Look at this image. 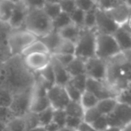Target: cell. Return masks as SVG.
<instances>
[{"label":"cell","instance_id":"6da1fadb","mask_svg":"<svg viewBox=\"0 0 131 131\" xmlns=\"http://www.w3.org/2000/svg\"><path fill=\"white\" fill-rule=\"evenodd\" d=\"M35 77L24 64L22 56H13L0 68V88L16 94L33 88Z\"/></svg>","mask_w":131,"mask_h":131},{"label":"cell","instance_id":"7a4b0ae2","mask_svg":"<svg viewBox=\"0 0 131 131\" xmlns=\"http://www.w3.org/2000/svg\"><path fill=\"white\" fill-rule=\"evenodd\" d=\"M24 27L37 39L42 38L53 31L52 21L44 13L42 8H29Z\"/></svg>","mask_w":131,"mask_h":131},{"label":"cell","instance_id":"3957f363","mask_svg":"<svg viewBox=\"0 0 131 131\" xmlns=\"http://www.w3.org/2000/svg\"><path fill=\"white\" fill-rule=\"evenodd\" d=\"M96 35L97 31L95 29H81L80 34L75 42V57L84 60L95 58Z\"/></svg>","mask_w":131,"mask_h":131},{"label":"cell","instance_id":"277c9868","mask_svg":"<svg viewBox=\"0 0 131 131\" xmlns=\"http://www.w3.org/2000/svg\"><path fill=\"white\" fill-rule=\"evenodd\" d=\"M38 40L36 36L26 30H16L8 34L7 46L11 57L21 56L24 50Z\"/></svg>","mask_w":131,"mask_h":131},{"label":"cell","instance_id":"5b68a950","mask_svg":"<svg viewBox=\"0 0 131 131\" xmlns=\"http://www.w3.org/2000/svg\"><path fill=\"white\" fill-rule=\"evenodd\" d=\"M119 48L112 35L98 33L96 35V51L95 57L103 60H109L110 58L120 54Z\"/></svg>","mask_w":131,"mask_h":131},{"label":"cell","instance_id":"8992f818","mask_svg":"<svg viewBox=\"0 0 131 131\" xmlns=\"http://www.w3.org/2000/svg\"><path fill=\"white\" fill-rule=\"evenodd\" d=\"M85 91L94 94L99 101L109 98L117 99L118 95L119 94L118 90L106 81H98L88 77Z\"/></svg>","mask_w":131,"mask_h":131},{"label":"cell","instance_id":"52a82bcc","mask_svg":"<svg viewBox=\"0 0 131 131\" xmlns=\"http://www.w3.org/2000/svg\"><path fill=\"white\" fill-rule=\"evenodd\" d=\"M32 89L14 94L13 101L9 109L15 115V118H24L30 112Z\"/></svg>","mask_w":131,"mask_h":131},{"label":"cell","instance_id":"ba28073f","mask_svg":"<svg viewBox=\"0 0 131 131\" xmlns=\"http://www.w3.org/2000/svg\"><path fill=\"white\" fill-rule=\"evenodd\" d=\"M107 61L93 58L85 61V75L88 78L98 81H106Z\"/></svg>","mask_w":131,"mask_h":131},{"label":"cell","instance_id":"9c48e42d","mask_svg":"<svg viewBox=\"0 0 131 131\" xmlns=\"http://www.w3.org/2000/svg\"><path fill=\"white\" fill-rule=\"evenodd\" d=\"M47 97L50 107L54 110H65L70 100L66 92L65 87L54 84L47 91Z\"/></svg>","mask_w":131,"mask_h":131},{"label":"cell","instance_id":"30bf717a","mask_svg":"<svg viewBox=\"0 0 131 131\" xmlns=\"http://www.w3.org/2000/svg\"><path fill=\"white\" fill-rule=\"evenodd\" d=\"M119 26L104 11L96 8V25L95 30L98 33L113 35Z\"/></svg>","mask_w":131,"mask_h":131},{"label":"cell","instance_id":"8fae6325","mask_svg":"<svg viewBox=\"0 0 131 131\" xmlns=\"http://www.w3.org/2000/svg\"><path fill=\"white\" fill-rule=\"evenodd\" d=\"M28 11H29V7L26 2H23V1L15 2L12 16L8 22L9 27L15 31L21 30V28L24 27V25Z\"/></svg>","mask_w":131,"mask_h":131},{"label":"cell","instance_id":"7c38bea8","mask_svg":"<svg viewBox=\"0 0 131 131\" xmlns=\"http://www.w3.org/2000/svg\"><path fill=\"white\" fill-rule=\"evenodd\" d=\"M119 27L125 25L128 20L129 16L131 15L130 6L128 3L120 1L115 7L109 11L105 12Z\"/></svg>","mask_w":131,"mask_h":131},{"label":"cell","instance_id":"4fadbf2b","mask_svg":"<svg viewBox=\"0 0 131 131\" xmlns=\"http://www.w3.org/2000/svg\"><path fill=\"white\" fill-rule=\"evenodd\" d=\"M50 54H33L24 58L25 66L31 72H40L50 63Z\"/></svg>","mask_w":131,"mask_h":131},{"label":"cell","instance_id":"5bb4252c","mask_svg":"<svg viewBox=\"0 0 131 131\" xmlns=\"http://www.w3.org/2000/svg\"><path fill=\"white\" fill-rule=\"evenodd\" d=\"M50 65L53 68L55 77V84L65 87L71 80V77L68 73L65 67L61 65L54 57H51Z\"/></svg>","mask_w":131,"mask_h":131},{"label":"cell","instance_id":"9a60e30c","mask_svg":"<svg viewBox=\"0 0 131 131\" xmlns=\"http://www.w3.org/2000/svg\"><path fill=\"white\" fill-rule=\"evenodd\" d=\"M121 52L131 50V32L124 26L119 27L112 35Z\"/></svg>","mask_w":131,"mask_h":131},{"label":"cell","instance_id":"2e32d148","mask_svg":"<svg viewBox=\"0 0 131 131\" xmlns=\"http://www.w3.org/2000/svg\"><path fill=\"white\" fill-rule=\"evenodd\" d=\"M112 113L118 118L122 128L131 123V106L118 102V104Z\"/></svg>","mask_w":131,"mask_h":131},{"label":"cell","instance_id":"e0dca14e","mask_svg":"<svg viewBox=\"0 0 131 131\" xmlns=\"http://www.w3.org/2000/svg\"><path fill=\"white\" fill-rule=\"evenodd\" d=\"M40 40L44 45L46 46V48L49 50V54L53 55L55 53V51L57 50L58 47L59 46L60 42H61L62 39L60 37V35L58 34V31H52L51 32H49V34H47L46 36L42 37Z\"/></svg>","mask_w":131,"mask_h":131},{"label":"cell","instance_id":"ac0fdd59","mask_svg":"<svg viewBox=\"0 0 131 131\" xmlns=\"http://www.w3.org/2000/svg\"><path fill=\"white\" fill-rule=\"evenodd\" d=\"M85 61L86 60L75 57L73 61L68 67H66V69L70 77H74L80 75H85Z\"/></svg>","mask_w":131,"mask_h":131},{"label":"cell","instance_id":"d6986e66","mask_svg":"<svg viewBox=\"0 0 131 131\" xmlns=\"http://www.w3.org/2000/svg\"><path fill=\"white\" fill-rule=\"evenodd\" d=\"M81 28L75 26V24H70V25L67 26V27L63 28L62 30L58 31V34L60 35L62 40H68V41H71L75 43L78 39V36L80 34Z\"/></svg>","mask_w":131,"mask_h":131},{"label":"cell","instance_id":"ffe728a7","mask_svg":"<svg viewBox=\"0 0 131 131\" xmlns=\"http://www.w3.org/2000/svg\"><path fill=\"white\" fill-rule=\"evenodd\" d=\"M15 2L3 0L0 1V23L1 24H7L13 14L15 8Z\"/></svg>","mask_w":131,"mask_h":131},{"label":"cell","instance_id":"44dd1931","mask_svg":"<svg viewBox=\"0 0 131 131\" xmlns=\"http://www.w3.org/2000/svg\"><path fill=\"white\" fill-rule=\"evenodd\" d=\"M117 104H118L117 99L115 98L104 99V100L99 101L98 104L96 105V108L101 114L104 115V116H107V115L111 114V113H112L114 111Z\"/></svg>","mask_w":131,"mask_h":131},{"label":"cell","instance_id":"7402d4cb","mask_svg":"<svg viewBox=\"0 0 131 131\" xmlns=\"http://www.w3.org/2000/svg\"><path fill=\"white\" fill-rule=\"evenodd\" d=\"M33 54H49V52L46 48V46L40 40H37L36 41L31 43L28 48H26L21 56L23 58H25V57Z\"/></svg>","mask_w":131,"mask_h":131},{"label":"cell","instance_id":"603a6c76","mask_svg":"<svg viewBox=\"0 0 131 131\" xmlns=\"http://www.w3.org/2000/svg\"><path fill=\"white\" fill-rule=\"evenodd\" d=\"M42 10L44 13L49 16V18L51 21H53L55 18L61 14V8H60L59 3L58 2H49V1H45L44 5L42 6Z\"/></svg>","mask_w":131,"mask_h":131},{"label":"cell","instance_id":"cb8c5ba5","mask_svg":"<svg viewBox=\"0 0 131 131\" xmlns=\"http://www.w3.org/2000/svg\"><path fill=\"white\" fill-rule=\"evenodd\" d=\"M98 102H99V100L96 98V96H95L94 94H93L92 93H90V92L84 91V93H82V97H81V100H80V104L82 105V107L84 108V111L96 107Z\"/></svg>","mask_w":131,"mask_h":131},{"label":"cell","instance_id":"d4e9b609","mask_svg":"<svg viewBox=\"0 0 131 131\" xmlns=\"http://www.w3.org/2000/svg\"><path fill=\"white\" fill-rule=\"evenodd\" d=\"M65 111L68 116L77 117V118H80L82 119L84 118V110L80 104V102H71L70 101L69 103L65 108Z\"/></svg>","mask_w":131,"mask_h":131},{"label":"cell","instance_id":"484cf974","mask_svg":"<svg viewBox=\"0 0 131 131\" xmlns=\"http://www.w3.org/2000/svg\"><path fill=\"white\" fill-rule=\"evenodd\" d=\"M70 24H72V22L69 15L65 13H61L59 14V15L57 18H55L52 21L53 31H58L63 29V28L70 25Z\"/></svg>","mask_w":131,"mask_h":131},{"label":"cell","instance_id":"4316f807","mask_svg":"<svg viewBox=\"0 0 131 131\" xmlns=\"http://www.w3.org/2000/svg\"><path fill=\"white\" fill-rule=\"evenodd\" d=\"M75 43L68 41V40H62L59 46L58 47L57 50L55 51V53L53 55L67 54V55H74L75 56Z\"/></svg>","mask_w":131,"mask_h":131},{"label":"cell","instance_id":"83f0119b","mask_svg":"<svg viewBox=\"0 0 131 131\" xmlns=\"http://www.w3.org/2000/svg\"><path fill=\"white\" fill-rule=\"evenodd\" d=\"M53 114H54V109L51 107L48 108V109H46L45 111L38 113V114H37V117H38V120H39L40 126H41V127H46L48 124L52 122Z\"/></svg>","mask_w":131,"mask_h":131},{"label":"cell","instance_id":"f1b7e54d","mask_svg":"<svg viewBox=\"0 0 131 131\" xmlns=\"http://www.w3.org/2000/svg\"><path fill=\"white\" fill-rule=\"evenodd\" d=\"M39 77L41 79H43L44 81H46L47 83H49L51 85L55 84V77H54V72H53V68L51 67L50 63L45 68H43L42 70H40V72H38Z\"/></svg>","mask_w":131,"mask_h":131},{"label":"cell","instance_id":"f546056e","mask_svg":"<svg viewBox=\"0 0 131 131\" xmlns=\"http://www.w3.org/2000/svg\"><path fill=\"white\" fill-rule=\"evenodd\" d=\"M96 8L85 13L84 22V29H89V30L95 29V25H96Z\"/></svg>","mask_w":131,"mask_h":131},{"label":"cell","instance_id":"4dcf8cb0","mask_svg":"<svg viewBox=\"0 0 131 131\" xmlns=\"http://www.w3.org/2000/svg\"><path fill=\"white\" fill-rule=\"evenodd\" d=\"M86 82H87V77L86 75H77V77H71V80H70V84L75 87L77 90L81 92V93H84L86 89Z\"/></svg>","mask_w":131,"mask_h":131},{"label":"cell","instance_id":"1f68e13d","mask_svg":"<svg viewBox=\"0 0 131 131\" xmlns=\"http://www.w3.org/2000/svg\"><path fill=\"white\" fill-rule=\"evenodd\" d=\"M84 15H85V13H84V11L77 8L69 16H70V19H71L72 24H75L77 27L83 29V28H84Z\"/></svg>","mask_w":131,"mask_h":131},{"label":"cell","instance_id":"d6a6232c","mask_svg":"<svg viewBox=\"0 0 131 131\" xmlns=\"http://www.w3.org/2000/svg\"><path fill=\"white\" fill-rule=\"evenodd\" d=\"M68 118V115L66 113L65 110H54L53 114V120L56 125L59 127V128L66 127V120Z\"/></svg>","mask_w":131,"mask_h":131},{"label":"cell","instance_id":"836d02e7","mask_svg":"<svg viewBox=\"0 0 131 131\" xmlns=\"http://www.w3.org/2000/svg\"><path fill=\"white\" fill-rule=\"evenodd\" d=\"M66 92L68 93V96L71 102H80L81 97H82V93L79 90H77L75 87H74L70 83H68L67 85L65 86Z\"/></svg>","mask_w":131,"mask_h":131},{"label":"cell","instance_id":"e575fe53","mask_svg":"<svg viewBox=\"0 0 131 131\" xmlns=\"http://www.w3.org/2000/svg\"><path fill=\"white\" fill-rule=\"evenodd\" d=\"M14 94L6 89L0 88V107L9 108L13 101Z\"/></svg>","mask_w":131,"mask_h":131},{"label":"cell","instance_id":"d590c367","mask_svg":"<svg viewBox=\"0 0 131 131\" xmlns=\"http://www.w3.org/2000/svg\"><path fill=\"white\" fill-rule=\"evenodd\" d=\"M100 116H102V114L99 112V111L97 110V108L96 107L92 108V109L84 111L83 121L86 122V123H88V124H93Z\"/></svg>","mask_w":131,"mask_h":131},{"label":"cell","instance_id":"8d00e7d4","mask_svg":"<svg viewBox=\"0 0 131 131\" xmlns=\"http://www.w3.org/2000/svg\"><path fill=\"white\" fill-rule=\"evenodd\" d=\"M117 101L120 103L131 106V83L125 90L120 92L119 94L117 97Z\"/></svg>","mask_w":131,"mask_h":131},{"label":"cell","instance_id":"74e56055","mask_svg":"<svg viewBox=\"0 0 131 131\" xmlns=\"http://www.w3.org/2000/svg\"><path fill=\"white\" fill-rule=\"evenodd\" d=\"M14 118H15V117L9 108L0 107V122L1 123L5 124L6 126Z\"/></svg>","mask_w":131,"mask_h":131},{"label":"cell","instance_id":"f35d334b","mask_svg":"<svg viewBox=\"0 0 131 131\" xmlns=\"http://www.w3.org/2000/svg\"><path fill=\"white\" fill-rule=\"evenodd\" d=\"M75 5H77V8L84 11V13L94 9L97 6L95 1H89V0H79V1H75Z\"/></svg>","mask_w":131,"mask_h":131},{"label":"cell","instance_id":"ab89813d","mask_svg":"<svg viewBox=\"0 0 131 131\" xmlns=\"http://www.w3.org/2000/svg\"><path fill=\"white\" fill-rule=\"evenodd\" d=\"M58 3H59L62 13H65L68 15H70L77 9L75 1H60Z\"/></svg>","mask_w":131,"mask_h":131},{"label":"cell","instance_id":"60d3db41","mask_svg":"<svg viewBox=\"0 0 131 131\" xmlns=\"http://www.w3.org/2000/svg\"><path fill=\"white\" fill-rule=\"evenodd\" d=\"M93 127V128L96 131H104L109 127L108 125V121H107V118L104 115L100 116L93 124H91Z\"/></svg>","mask_w":131,"mask_h":131},{"label":"cell","instance_id":"b9f144b4","mask_svg":"<svg viewBox=\"0 0 131 131\" xmlns=\"http://www.w3.org/2000/svg\"><path fill=\"white\" fill-rule=\"evenodd\" d=\"M83 122V119L80 118H77V117H72L68 116L67 120H66V127L68 128L72 129V130H77L79 126Z\"/></svg>","mask_w":131,"mask_h":131},{"label":"cell","instance_id":"7bdbcfd3","mask_svg":"<svg viewBox=\"0 0 131 131\" xmlns=\"http://www.w3.org/2000/svg\"><path fill=\"white\" fill-rule=\"evenodd\" d=\"M55 58L61 64L63 67H68L75 58L74 55H67V54H59V55H53Z\"/></svg>","mask_w":131,"mask_h":131},{"label":"cell","instance_id":"ee69618b","mask_svg":"<svg viewBox=\"0 0 131 131\" xmlns=\"http://www.w3.org/2000/svg\"><path fill=\"white\" fill-rule=\"evenodd\" d=\"M77 131H96L93 127L91 125V124H88L86 122L83 121L81 123V125L79 126V127L77 128Z\"/></svg>","mask_w":131,"mask_h":131},{"label":"cell","instance_id":"f6af8a7d","mask_svg":"<svg viewBox=\"0 0 131 131\" xmlns=\"http://www.w3.org/2000/svg\"><path fill=\"white\" fill-rule=\"evenodd\" d=\"M44 127H45V129L47 131H58L60 129L59 127H58V125H56L53 121L50 122L49 124H48V125Z\"/></svg>","mask_w":131,"mask_h":131},{"label":"cell","instance_id":"bcb514c9","mask_svg":"<svg viewBox=\"0 0 131 131\" xmlns=\"http://www.w3.org/2000/svg\"><path fill=\"white\" fill-rule=\"evenodd\" d=\"M122 53H123L124 57H125L126 63L131 67V50H127V51H125V52H122Z\"/></svg>","mask_w":131,"mask_h":131},{"label":"cell","instance_id":"7dc6e473","mask_svg":"<svg viewBox=\"0 0 131 131\" xmlns=\"http://www.w3.org/2000/svg\"><path fill=\"white\" fill-rule=\"evenodd\" d=\"M123 26L127 30V31L131 32V15L129 16V18H128V20H127V24H126L125 25H123Z\"/></svg>","mask_w":131,"mask_h":131},{"label":"cell","instance_id":"c3c4849f","mask_svg":"<svg viewBox=\"0 0 131 131\" xmlns=\"http://www.w3.org/2000/svg\"><path fill=\"white\" fill-rule=\"evenodd\" d=\"M27 131H47V130H46L44 127L39 126V127H34V128L29 129V130H27Z\"/></svg>","mask_w":131,"mask_h":131},{"label":"cell","instance_id":"681fc988","mask_svg":"<svg viewBox=\"0 0 131 131\" xmlns=\"http://www.w3.org/2000/svg\"><path fill=\"white\" fill-rule=\"evenodd\" d=\"M104 131H122V128H120V127H109L106 130H104Z\"/></svg>","mask_w":131,"mask_h":131},{"label":"cell","instance_id":"f907efd6","mask_svg":"<svg viewBox=\"0 0 131 131\" xmlns=\"http://www.w3.org/2000/svg\"><path fill=\"white\" fill-rule=\"evenodd\" d=\"M122 131H131V123H129L128 125L124 127L123 128H122Z\"/></svg>","mask_w":131,"mask_h":131},{"label":"cell","instance_id":"816d5d0a","mask_svg":"<svg viewBox=\"0 0 131 131\" xmlns=\"http://www.w3.org/2000/svg\"><path fill=\"white\" fill-rule=\"evenodd\" d=\"M58 131H75V130H72V129L68 128V127H62V128H60Z\"/></svg>","mask_w":131,"mask_h":131},{"label":"cell","instance_id":"f5cc1de1","mask_svg":"<svg viewBox=\"0 0 131 131\" xmlns=\"http://www.w3.org/2000/svg\"><path fill=\"white\" fill-rule=\"evenodd\" d=\"M5 127H6V125H5V124H3V123H1V122H0V131H4Z\"/></svg>","mask_w":131,"mask_h":131},{"label":"cell","instance_id":"db71d44e","mask_svg":"<svg viewBox=\"0 0 131 131\" xmlns=\"http://www.w3.org/2000/svg\"><path fill=\"white\" fill-rule=\"evenodd\" d=\"M4 63H5V61H3V60L0 59V68H2V67H3V65H4Z\"/></svg>","mask_w":131,"mask_h":131},{"label":"cell","instance_id":"11a10c76","mask_svg":"<svg viewBox=\"0 0 131 131\" xmlns=\"http://www.w3.org/2000/svg\"><path fill=\"white\" fill-rule=\"evenodd\" d=\"M75 131H77V130H75Z\"/></svg>","mask_w":131,"mask_h":131}]
</instances>
